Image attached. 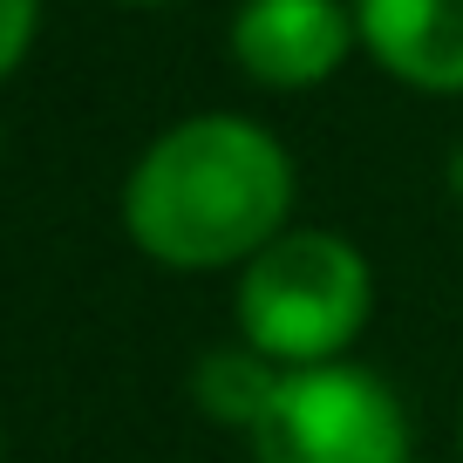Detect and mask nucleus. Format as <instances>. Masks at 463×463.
I'll return each mask as SVG.
<instances>
[{
    "label": "nucleus",
    "instance_id": "nucleus-5",
    "mask_svg": "<svg viewBox=\"0 0 463 463\" xmlns=\"http://www.w3.org/2000/svg\"><path fill=\"white\" fill-rule=\"evenodd\" d=\"M354 34L416 96H463V0H354Z\"/></svg>",
    "mask_w": 463,
    "mask_h": 463
},
{
    "label": "nucleus",
    "instance_id": "nucleus-8",
    "mask_svg": "<svg viewBox=\"0 0 463 463\" xmlns=\"http://www.w3.org/2000/svg\"><path fill=\"white\" fill-rule=\"evenodd\" d=\"M449 191H457V204H463V150L449 157Z\"/></svg>",
    "mask_w": 463,
    "mask_h": 463
},
{
    "label": "nucleus",
    "instance_id": "nucleus-2",
    "mask_svg": "<svg viewBox=\"0 0 463 463\" xmlns=\"http://www.w3.org/2000/svg\"><path fill=\"white\" fill-rule=\"evenodd\" d=\"M239 341L279 368L347 362L375 314V266L341 232H279L239 266Z\"/></svg>",
    "mask_w": 463,
    "mask_h": 463
},
{
    "label": "nucleus",
    "instance_id": "nucleus-3",
    "mask_svg": "<svg viewBox=\"0 0 463 463\" xmlns=\"http://www.w3.org/2000/svg\"><path fill=\"white\" fill-rule=\"evenodd\" d=\"M252 463H409V409L375 368H287L252 422Z\"/></svg>",
    "mask_w": 463,
    "mask_h": 463
},
{
    "label": "nucleus",
    "instance_id": "nucleus-9",
    "mask_svg": "<svg viewBox=\"0 0 463 463\" xmlns=\"http://www.w3.org/2000/svg\"><path fill=\"white\" fill-rule=\"evenodd\" d=\"M123 7H164V0H123Z\"/></svg>",
    "mask_w": 463,
    "mask_h": 463
},
{
    "label": "nucleus",
    "instance_id": "nucleus-1",
    "mask_svg": "<svg viewBox=\"0 0 463 463\" xmlns=\"http://www.w3.org/2000/svg\"><path fill=\"white\" fill-rule=\"evenodd\" d=\"M293 218V157L252 116H184L123 177V232L164 273H225Z\"/></svg>",
    "mask_w": 463,
    "mask_h": 463
},
{
    "label": "nucleus",
    "instance_id": "nucleus-6",
    "mask_svg": "<svg viewBox=\"0 0 463 463\" xmlns=\"http://www.w3.org/2000/svg\"><path fill=\"white\" fill-rule=\"evenodd\" d=\"M279 375H287V368L266 362L260 347L232 341V347H212V354L191 362V402H198V416H212V422H225V430L252 436V422H260L266 402L279 395Z\"/></svg>",
    "mask_w": 463,
    "mask_h": 463
},
{
    "label": "nucleus",
    "instance_id": "nucleus-4",
    "mask_svg": "<svg viewBox=\"0 0 463 463\" xmlns=\"http://www.w3.org/2000/svg\"><path fill=\"white\" fill-rule=\"evenodd\" d=\"M354 48V0H239L232 14V61L260 89H320Z\"/></svg>",
    "mask_w": 463,
    "mask_h": 463
},
{
    "label": "nucleus",
    "instance_id": "nucleus-10",
    "mask_svg": "<svg viewBox=\"0 0 463 463\" xmlns=\"http://www.w3.org/2000/svg\"><path fill=\"white\" fill-rule=\"evenodd\" d=\"M457 443H463V416H457Z\"/></svg>",
    "mask_w": 463,
    "mask_h": 463
},
{
    "label": "nucleus",
    "instance_id": "nucleus-7",
    "mask_svg": "<svg viewBox=\"0 0 463 463\" xmlns=\"http://www.w3.org/2000/svg\"><path fill=\"white\" fill-rule=\"evenodd\" d=\"M34 28H42V0H0V82L28 61Z\"/></svg>",
    "mask_w": 463,
    "mask_h": 463
}]
</instances>
